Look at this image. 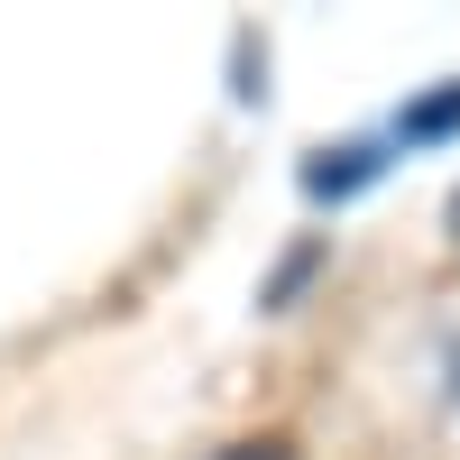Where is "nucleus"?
Returning a JSON list of instances; mask_svg holds the SVG:
<instances>
[{"label":"nucleus","instance_id":"3","mask_svg":"<svg viewBox=\"0 0 460 460\" xmlns=\"http://www.w3.org/2000/svg\"><path fill=\"white\" fill-rule=\"evenodd\" d=\"M221 460H295L286 442H240V451H221Z\"/></svg>","mask_w":460,"mask_h":460},{"label":"nucleus","instance_id":"1","mask_svg":"<svg viewBox=\"0 0 460 460\" xmlns=\"http://www.w3.org/2000/svg\"><path fill=\"white\" fill-rule=\"evenodd\" d=\"M377 166H387L377 147H341V166H332V157H323V166H304V194H314V203H341V194H359Z\"/></svg>","mask_w":460,"mask_h":460},{"label":"nucleus","instance_id":"2","mask_svg":"<svg viewBox=\"0 0 460 460\" xmlns=\"http://www.w3.org/2000/svg\"><path fill=\"white\" fill-rule=\"evenodd\" d=\"M442 129H460V84H451V93H433L424 111H405V138H442Z\"/></svg>","mask_w":460,"mask_h":460}]
</instances>
